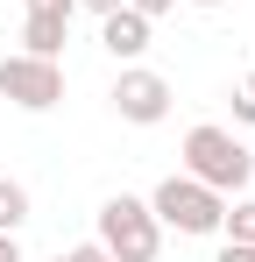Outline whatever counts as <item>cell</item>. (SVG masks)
<instances>
[{
	"label": "cell",
	"instance_id": "5",
	"mask_svg": "<svg viewBox=\"0 0 255 262\" xmlns=\"http://www.w3.org/2000/svg\"><path fill=\"white\" fill-rule=\"evenodd\" d=\"M114 114H121L128 128H156V121L170 114V78H163V71L128 64L121 78H114Z\"/></svg>",
	"mask_w": 255,
	"mask_h": 262
},
{
	"label": "cell",
	"instance_id": "7",
	"mask_svg": "<svg viewBox=\"0 0 255 262\" xmlns=\"http://www.w3.org/2000/svg\"><path fill=\"white\" fill-rule=\"evenodd\" d=\"M64 36H71L64 14H29V21H22V50H29V57H57Z\"/></svg>",
	"mask_w": 255,
	"mask_h": 262
},
{
	"label": "cell",
	"instance_id": "9",
	"mask_svg": "<svg viewBox=\"0 0 255 262\" xmlns=\"http://www.w3.org/2000/svg\"><path fill=\"white\" fill-rule=\"evenodd\" d=\"M220 227H227V241H255V199H241L234 213H220Z\"/></svg>",
	"mask_w": 255,
	"mask_h": 262
},
{
	"label": "cell",
	"instance_id": "8",
	"mask_svg": "<svg viewBox=\"0 0 255 262\" xmlns=\"http://www.w3.org/2000/svg\"><path fill=\"white\" fill-rule=\"evenodd\" d=\"M22 220H29V191H22L14 177H0V234H14Z\"/></svg>",
	"mask_w": 255,
	"mask_h": 262
},
{
	"label": "cell",
	"instance_id": "15",
	"mask_svg": "<svg viewBox=\"0 0 255 262\" xmlns=\"http://www.w3.org/2000/svg\"><path fill=\"white\" fill-rule=\"evenodd\" d=\"M0 262H22V241L14 234H0Z\"/></svg>",
	"mask_w": 255,
	"mask_h": 262
},
{
	"label": "cell",
	"instance_id": "12",
	"mask_svg": "<svg viewBox=\"0 0 255 262\" xmlns=\"http://www.w3.org/2000/svg\"><path fill=\"white\" fill-rule=\"evenodd\" d=\"M64 262H114V255H107L99 241H78V248H71V255H64Z\"/></svg>",
	"mask_w": 255,
	"mask_h": 262
},
{
	"label": "cell",
	"instance_id": "11",
	"mask_svg": "<svg viewBox=\"0 0 255 262\" xmlns=\"http://www.w3.org/2000/svg\"><path fill=\"white\" fill-rule=\"evenodd\" d=\"M29 14H64V21H71V14H78V0H29Z\"/></svg>",
	"mask_w": 255,
	"mask_h": 262
},
{
	"label": "cell",
	"instance_id": "16",
	"mask_svg": "<svg viewBox=\"0 0 255 262\" xmlns=\"http://www.w3.org/2000/svg\"><path fill=\"white\" fill-rule=\"evenodd\" d=\"M78 7H92V14H114V7H121V0H78Z\"/></svg>",
	"mask_w": 255,
	"mask_h": 262
},
{
	"label": "cell",
	"instance_id": "10",
	"mask_svg": "<svg viewBox=\"0 0 255 262\" xmlns=\"http://www.w3.org/2000/svg\"><path fill=\"white\" fill-rule=\"evenodd\" d=\"M234 121H248V128H255V71L234 78Z\"/></svg>",
	"mask_w": 255,
	"mask_h": 262
},
{
	"label": "cell",
	"instance_id": "3",
	"mask_svg": "<svg viewBox=\"0 0 255 262\" xmlns=\"http://www.w3.org/2000/svg\"><path fill=\"white\" fill-rule=\"evenodd\" d=\"M149 213H156V227H177V234H220V213H227V199L213 191V184H199V177H163L156 191H149Z\"/></svg>",
	"mask_w": 255,
	"mask_h": 262
},
{
	"label": "cell",
	"instance_id": "4",
	"mask_svg": "<svg viewBox=\"0 0 255 262\" xmlns=\"http://www.w3.org/2000/svg\"><path fill=\"white\" fill-rule=\"evenodd\" d=\"M0 99H14L22 114H50L64 99V64L57 57H29V50L0 57Z\"/></svg>",
	"mask_w": 255,
	"mask_h": 262
},
{
	"label": "cell",
	"instance_id": "1",
	"mask_svg": "<svg viewBox=\"0 0 255 262\" xmlns=\"http://www.w3.org/2000/svg\"><path fill=\"white\" fill-rule=\"evenodd\" d=\"M184 177H199V184H213L220 199H234V191H248L255 156H248V142H241L234 128H213V121H199V128L184 135Z\"/></svg>",
	"mask_w": 255,
	"mask_h": 262
},
{
	"label": "cell",
	"instance_id": "18",
	"mask_svg": "<svg viewBox=\"0 0 255 262\" xmlns=\"http://www.w3.org/2000/svg\"><path fill=\"white\" fill-rule=\"evenodd\" d=\"M57 262H64V255H57Z\"/></svg>",
	"mask_w": 255,
	"mask_h": 262
},
{
	"label": "cell",
	"instance_id": "2",
	"mask_svg": "<svg viewBox=\"0 0 255 262\" xmlns=\"http://www.w3.org/2000/svg\"><path fill=\"white\" fill-rule=\"evenodd\" d=\"M99 248L114 262H156V248H163V227H156V213H149V199H128V191H114L107 206H99Z\"/></svg>",
	"mask_w": 255,
	"mask_h": 262
},
{
	"label": "cell",
	"instance_id": "13",
	"mask_svg": "<svg viewBox=\"0 0 255 262\" xmlns=\"http://www.w3.org/2000/svg\"><path fill=\"white\" fill-rule=\"evenodd\" d=\"M220 262H255V241H227V248H220Z\"/></svg>",
	"mask_w": 255,
	"mask_h": 262
},
{
	"label": "cell",
	"instance_id": "17",
	"mask_svg": "<svg viewBox=\"0 0 255 262\" xmlns=\"http://www.w3.org/2000/svg\"><path fill=\"white\" fill-rule=\"evenodd\" d=\"M184 7H227V0H184Z\"/></svg>",
	"mask_w": 255,
	"mask_h": 262
},
{
	"label": "cell",
	"instance_id": "14",
	"mask_svg": "<svg viewBox=\"0 0 255 262\" xmlns=\"http://www.w3.org/2000/svg\"><path fill=\"white\" fill-rule=\"evenodd\" d=\"M128 7H135V14H149V21H156V14H170V7H177V0H128Z\"/></svg>",
	"mask_w": 255,
	"mask_h": 262
},
{
	"label": "cell",
	"instance_id": "6",
	"mask_svg": "<svg viewBox=\"0 0 255 262\" xmlns=\"http://www.w3.org/2000/svg\"><path fill=\"white\" fill-rule=\"evenodd\" d=\"M149 29H156V21H149V14H135V7H114V14H99V43H107V57H121V64H135V57H142V50H149Z\"/></svg>",
	"mask_w": 255,
	"mask_h": 262
}]
</instances>
